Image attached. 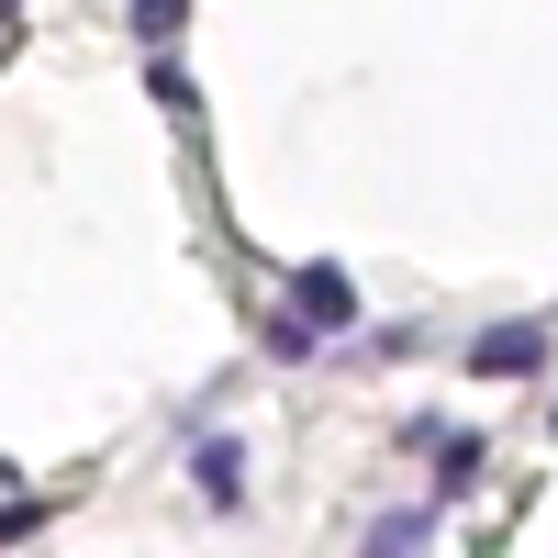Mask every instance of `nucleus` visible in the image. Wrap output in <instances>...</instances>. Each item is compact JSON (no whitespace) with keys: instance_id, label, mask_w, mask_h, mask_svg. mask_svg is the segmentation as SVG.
<instances>
[{"instance_id":"7ed1b4c3","label":"nucleus","mask_w":558,"mask_h":558,"mask_svg":"<svg viewBox=\"0 0 558 558\" xmlns=\"http://www.w3.org/2000/svg\"><path fill=\"white\" fill-rule=\"evenodd\" d=\"M191 481H202V502H223V514H235V502H246V447H235V436H202Z\"/></svg>"},{"instance_id":"20e7f679","label":"nucleus","mask_w":558,"mask_h":558,"mask_svg":"<svg viewBox=\"0 0 558 558\" xmlns=\"http://www.w3.org/2000/svg\"><path fill=\"white\" fill-rule=\"evenodd\" d=\"M436 536V514H391L380 536H368V558H413V547H425Z\"/></svg>"},{"instance_id":"39448f33","label":"nucleus","mask_w":558,"mask_h":558,"mask_svg":"<svg viewBox=\"0 0 558 558\" xmlns=\"http://www.w3.org/2000/svg\"><path fill=\"white\" fill-rule=\"evenodd\" d=\"M313 347H324V336H313L291 302H279V313H268V357H313Z\"/></svg>"},{"instance_id":"0eeeda50","label":"nucleus","mask_w":558,"mask_h":558,"mask_svg":"<svg viewBox=\"0 0 558 558\" xmlns=\"http://www.w3.org/2000/svg\"><path fill=\"white\" fill-rule=\"evenodd\" d=\"M0 12H12V0H0Z\"/></svg>"},{"instance_id":"f03ea898","label":"nucleus","mask_w":558,"mask_h":558,"mask_svg":"<svg viewBox=\"0 0 558 558\" xmlns=\"http://www.w3.org/2000/svg\"><path fill=\"white\" fill-rule=\"evenodd\" d=\"M470 368H481V380H536V368H547V336H536V324H492V336L470 347Z\"/></svg>"},{"instance_id":"423d86ee","label":"nucleus","mask_w":558,"mask_h":558,"mask_svg":"<svg viewBox=\"0 0 558 558\" xmlns=\"http://www.w3.org/2000/svg\"><path fill=\"white\" fill-rule=\"evenodd\" d=\"M179 12H191V0H134V34H146V45H168V34H179Z\"/></svg>"},{"instance_id":"f257e3e1","label":"nucleus","mask_w":558,"mask_h":558,"mask_svg":"<svg viewBox=\"0 0 558 558\" xmlns=\"http://www.w3.org/2000/svg\"><path fill=\"white\" fill-rule=\"evenodd\" d=\"M291 313L313 324V336H347V324H357V291H347V268H291Z\"/></svg>"}]
</instances>
